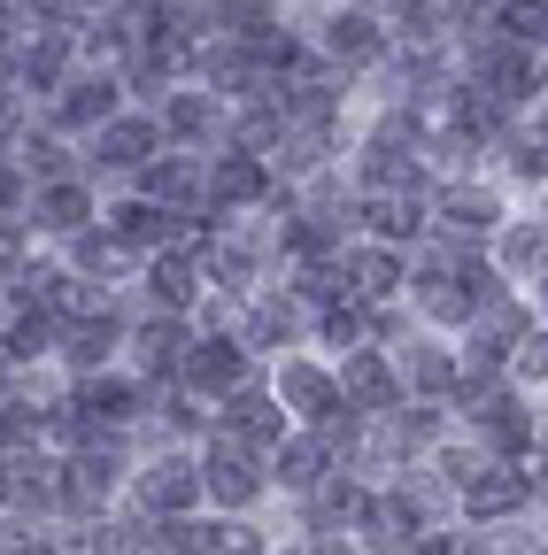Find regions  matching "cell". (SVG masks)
Segmentation results:
<instances>
[{
    "mask_svg": "<svg viewBox=\"0 0 548 555\" xmlns=\"http://www.w3.org/2000/svg\"><path fill=\"white\" fill-rule=\"evenodd\" d=\"M170 555H178V547H170Z\"/></svg>",
    "mask_w": 548,
    "mask_h": 555,
    "instance_id": "7bdbcfd3",
    "label": "cell"
},
{
    "mask_svg": "<svg viewBox=\"0 0 548 555\" xmlns=\"http://www.w3.org/2000/svg\"><path fill=\"white\" fill-rule=\"evenodd\" d=\"M9 131H16V101H9V93H0V139H9Z\"/></svg>",
    "mask_w": 548,
    "mask_h": 555,
    "instance_id": "f35d334b",
    "label": "cell"
},
{
    "mask_svg": "<svg viewBox=\"0 0 548 555\" xmlns=\"http://www.w3.org/2000/svg\"><path fill=\"white\" fill-rule=\"evenodd\" d=\"M178 371H186V386H201V393H232V386H240V347H232V339L186 347V356H178Z\"/></svg>",
    "mask_w": 548,
    "mask_h": 555,
    "instance_id": "277c9868",
    "label": "cell"
},
{
    "mask_svg": "<svg viewBox=\"0 0 548 555\" xmlns=\"http://www.w3.org/2000/svg\"><path fill=\"white\" fill-rule=\"evenodd\" d=\"M109 108H116V86L109 78H78V86H62V101H54L62 124H101Z\"/></svg>",
    "mask_w": 548,
    "mask_h": 555,
    "instance_id": "8fae6325",
    "label": "cell"
},
{
    "mask_svg": "<svg viewBox=\"0 0 548 555\" xmlns=\"http://www.w3.org/2000/svg\"><path fill=\"white\" fill-rule=\"evenodd\" d=\"M47 347V317H16L9 324V356H39Z\"/></svg>",
    "mask_w": 548,
    "mask_h": 555,
    "instance_id": "d6a6232c",
    "label": "cell"
},
{
    "mask_svg": "<svg viewBox=\"0 0 548 555\" xmlns=\"http://www.w3.org/2000/svg\"><path fill=\"white\" fill-rule=\"evenodd\" d=\"M16 555H54V547H16Z\"/></svg>",
    "mask_w": 548,
    "mask_h": 555,
    "instance_id": "b9f144b4",
    "label": "cell"
},
{
    "mask_svg": "<svg viewBox=\"0 0 548 555\" xmlns=\"http://www.w3.org/2000/svg\"><path fill=\"white\" fill-rule=\"evenodd\" d=\"M456 486H463V509H471V517H502V509L525 502V470H487V463H471Z\"/></svg>",
    "mask_w": 548,
    "mask_h": 555,
    "instance_id": "3957f363",
    "label": "cell"
},
{
    "mask_svg": "<svg viewBox=\"0 0 548 555\" xmlns=\"http://www.w3.org/2000/svg\"><path fill=\"white\" fill-rule=\"evenodd\" d=\"M518 363H525V378H548V332L525 339V356H518Z\"/></svg>",
    "mask_w": 548,
    "mask_h": 555,
    "instance_id": "d590c367",
    "label": "cell"
},
{
    "mask_svg": "<svg viewBox=\"0 0 548 555\" xmlns=\"http://www.w3.org/2000/svg\"><path fill=\"white\" fill-rule=\"evenodd\" d=\"M193 193H201V170H193V163H155V170H148V201L170 208V201H193Z\"/></svg>",
    "mask_w": 548,
    "mask_h": 555,
    "instance_id": "ffe728a7",
    "label": "cell"
},
{
    "mask_svg": "<svg viewBox=\"0 0 548 555\" xmlns=\"http://www.w3.org/2000/svg\"><path fill=\"white\" fill-rule=\"evenodd\" d=\"M170 131H178V139H209V131H217V108L201 101V93H178V101H170Z\"/></svg>",
    "mask_w": 548,
    "mask_h": 555,
    "instance_id": "d4e9b609",
    "label": "cell"
},
{
    "mask_svg": "<svg viewBox=\"0 0 548 555\" xmlns=\"http://www.w3.org/2000/svg\"><path fill=\"white\" fill-rule=\"evenodd\" d=\"M324 332H332V339H356V332H364V317H356V309H332V317H324Z\"/></svg>",
    "mask_w": 548,
    "mask_h": 555,
    "instance_id": "8d00e7d4",
    "label": "cell"
},
{
    "mask_svg": "<svg viewBox=\"0 0 548 555\" xmlns=\"http://www.w3.org/2000/svg\"><path fill=\"white\" fill-rule=\"evenodd\" d=\"M209 193H217V201H255V193H263V170H255V155H225V163L209 170Z\"/></svg>",
    "mask_w": 548,
    "mask_h": 555,
    "instance_id": "2e32d148",
    "label": "cell"
},
{
    "mask_svg": "<svg viewBox=\"0 0 548 555\" xmlns=\"http://www.w3.org/2000/svg\"><path fill=\"white\" fill-rule=\"evenodd\" d=\"M286 332H294V309L286 301H263L255 309V339H286Z\"/></svg>",
    "mask_w": 548,
    "mask_h": 555,
    "instance_id": "836d02e7",
    "label": "cell"
},
{
    "mask_svg": "<svg viewBox=\"0 0 548 555\" xmlns=\"http://www.w3.org/2000/svg\"><path fill=\"white\" fill-rule=\"evenodd\" d=\"M178 356H186V332H178L170 317L140 332V363H148V371H178Z\"/></svg>",
    "mask_w": 548,
    "mask_h": 555,
    "instance_id": "44dd1931",
    "label": "cell"
},
{
    "mask_svg": "<svg viewBox=\"0 0 548 555\" xmlns=\"http://www.w3.org/2000/svg\"><path fill=\"white\" fill-rule=\"evenodd\" d=\"M131 401H140L131 386H116V378H93L78 409H86V416H101V425H124V416H131Z\"/></svg>",
    "mask_w": 548,
    "mask_h": 555,
    "instance_id": "7402d4cb",
    "label": "cell"
},
{
    "mask_svg": "<svg viewBox=\"0 0 548 555\" xmlns=\"http://www.w3.org/2000/svg\"><path fill=\"white\" fill-rule=\"evenodd\" d=\"M409 378H418L425 393H448V386H456V371H448V356H433V347H418V356H409Z\"/></svg>",
    "mask_w": 548,
    "mask_h": 555,
    "instance_id": "f546056e",
    "label": "cell"
},
{
    "mask_svg": "<svg viewBox=\"0 0 548 555\" xmlns=\"http://www.w3.org/2000/svg\"><path fill=\"white\" fill-rule=\"evenodd\" d=\"M279 393H286V401H294L302 416H324V425H332V416H348V401H340V386H332L324 371H309V363H286Z\"/></svg>",
    "mask_w": 548,
    "mask_h": 555,
    "instance_id": "5b68a950",
    "label": "cell"
},
{
    "mask_svg": "<svg viewBox=\"0 0 548 555\" xmlns=\"http://www.w3.org/2000/svg\"><path fill=\"white\" fill-rule=\"evenodd\" d=\"M441 224H448L456 240H487V232H495V201H487V193H448V201H441Z\"/></svg>",
    "mask_w": 548,
    "mask_h": 555,
    "instance_id": "4fadbf2b",
    "label": "cell"
},
{
    "mask_svg": "<svg viewBox=\"0 0 548 555\" xmlns=\"http://www.w3.org/2000/svg\"><path fill=\"white\" fill-rule=\"evenodd\" d=\"M62 54H71V47H62L54 31H39L24 54H16V69H24V86H54L62 78Z\"/></svg>",
    "mask_w": 548,
    "mask_h": 555,
    "instance_id": "ac0fdd59",
    "label": "cell"
},
{
    "mask_svg": "<svg viewBox=\"0 0 548 555\" xmlns=\"http://www.w3.org/2000/svg\"><path fill=\"white\" fill-rule=\"evenodd\" d=\"M140 494H148V509H170V517H178V509H186V502L201 494V478H193L186 463H155V470H148V486H140Z\"/></svg>",
    "mask_w": 548,
    "mask_h": 555,
    "instance_id": "7c38bea8",
    "label": "cell"
},
{
    "mask_svg": "<svg viewBox=\"0 0 548 555\" xmlns=\"http://www.w3.org/2000/svg\"><path fill=\"white\" fill-rule=\"evenodd\" d=\"M479 425H487L502 448H518V440H525V416H518V401H479Z\"/></svg>",
    "mask_w": 548,
    "mask_h": 555,
    "instance_id": "f1b7e54d",
    "label": "cell"
},
{
    "mask_svg": "<svg viewBox=\"0 0 548 555\" xmlns=\"http://www.w3.org/2000/svg\"><path fill=\"white\" fill-rule=\"evenodd\" d=\"M109 347H116V317H86V324H71V363H109Z\"/></svg>",
    "mask_w": 548,
    "mask_h": 555,
    "instance_id": "d6986e66",
    "label": "cell"
},
{
    "mask_svg": "<svg viewBox=\"0 0 548 555\" xmlns=\"http://www.w3.org/2000/svg\"><path fill=\"white\" fill-rule=\"evenodd\" d=\"M324 47H332L340 62H371V54H379V24H371L364 9H348V16H332V31H324Z\"/></svg>",
    "mask_w": 548,
    "mask_h": 555,
    "instance_id": "5bb4252c",
    "label": "cell"
},
{
    "mask_svg": "<svg viewBox=\"0 0 548 555\" xmlns=\"http://www.w3.org/2000/svg\"><path fill=\"white\" fill-rule=\"evenodd\" d=\"M16 201H24V170L0 163V208H16Z\"/></svg>",
    "mask_w": 548,
    "mask_h": 555,
    "instance_id": "74e56055",
    "label": "cell"
},
{
    "mask_svg": "<svg viewBox=\"0 0 548 555\" xmlns=\"http://www.w3.org/2000/svg\"><path fill=\"white\" fill-rule=\"evenodd\" d=\"M471 78L487 86L495 101H533V93H540V62L525 54V39L502 31V39H479V47H471Z\"/></svg>",
    "mask_w": 548,
    "mask_h": 555,
    "instance_id": "6da1fadb",
    "label": "cell"
},
{
    "mask_svg": "<svg viewBox=\"0 0 548 555\" xmlns=\"http://www.w3.org/2000/svg\"><path fill=\"white\" fill-rule=\"evenodd\" d=\"M540 255H548V240H540V232H533V224H525V232H510V240H502V262H510V270H533V262H540Z\"/></svg>",
    "mask_w": 548,
    "mask_h": 555,
    "instance_id": "4dcf8cb0",
    "label": "cell"
},
{
    "mask_svg": "<svg viewBox=\"0 0 548 555\" xmlns=\"http://www.w3.org/2000/svg\"><path fill=\"white\" fill-rule=\"evenodd\" d=\"M93 217V201L71 185V178H47V201H39V224H54V232H78Z\"/></svg>",
    "mask_w": 548,
    "mask_h": 555,
    "instance_id": "9a60e30c",
    "label": "cell"
},
{
    "mask_svg": "<svg viewBox=\"0 0 548 555\" xmlns=\"http://www.w3.org/2000/svg\"><path fill=\"white\" fill-rule=\"evenodd\" d=\"M225 433L247 440V448H279V401H270V393H232Z\"/></svg>",
    "mask_w": 548,
    "mask_h": 555,
    "instance_id": "8992f818",
    "label": "cell"
},
{
    "mask_svg": "<svg viewBox=\"0 0 548 555\" xmlns=\"http://www.w3.org/2000/svg\"><path fill=\"white\" fill-rule=\"evenodd\" d=\"M155 301H163V309H186V301H193V262H186V255H163V262H155Z\"/></svg>",
    "mask_w": 548,
    "mask_h": 555,
    "instance_id": "603a6c76",
    "label": "cell"
},
{
    "mask_svg": "<svg viewBox=\"0 0 548 555\" xmlns=\"http://www.w3.org/2000/svg\"><path fill=\"white\" fill-rule=\"evenodd\" d=\"M340 270H348V278H356L364 294H394V286H402V262H394L386 247H371V255H348Z\"/></svg>",
    "mask_w": 548,
    "mask_h": 555,
    "instance_id": "e0dca14e",
    "label": "cell"
},
{
    "mask_svg": "<svg viewBox=\"0 0 548 555\" xmlns=\"http://www.w3.org/2000/svg\"><path fill=\"white\" fill-rule=\"evenodd\" d=\"M209 486H217V502H232V509H240V502H255V494H263V470H255V448L225 433V440L209 448Z\"/></svg>",
    "mask_w": 548,
    "mask_h": 555,
    "instance_id": "7a4b0ae2",
    "label": "cell"
},
{
    "mask_svg": "<svg viewBox=\"0 0 548 555\" xmlns=\"http://www.w3.org/2000/svg\"><path fill=\"white\" fill-rule=\"evenodd\" d=\"M31 170H39V178H62V170H71V155H62L54 139H39V147H31Z\"/></svg>",
    "mask_w": 548,
    "mask_h": 555,
    "instance_id": "e575fe53",
    "label": "cell"
},
{
    "mask_svg": "<svg viewBox=\"0 0 548 555\" xmlns=\"http://www.w3.org/2000/svg\"><path fill=\"white\" fill-rule=\"evenodd\" d=\"M109 478H116V463H109V455H78L71 470H62V502H71V509H101Z\"/></svg>",
    "mask_w": 548,
    "mask_h": 555,
    "instance_id": "30bf717a",
    "label": "cell"
},
{
    "mask_svg": "<svg viewBox=\"0 0 548 555\" xmlns=\"http://www.w3.org/2000/svg\"><path fill=\"white\" fill-rule=\"evenodd\" d=\"M510 155H518V163H510L518 178H548V124H525Z\"/></svg>",
    "mask_w": 548,
    "mask_h": 555,
    "instance_id": "4316f807",
    "label": "cell"
},
{
    "mask_svg": "<svg viewBox=\"0 0 548 555\" xmlns=\"http://www.w3.org/2000/svg\"><path fill=\"white\" fill-rule=\"evenodd\" d=\"M0 502H9V463H0Z\"/></svg>",
    "mask_w": 548,
    "mask_h": 555,
    "instance_id": "60d3db41",
    "label": "cell"
},
{
    "mask_svg": "<svg viewBox=\"0 0 548 555\" xmlns=\"http://www.w3.org/2000/svg\"><path fill=\"white\" fill-rule=\"evenodd\" d=\"M140 155H155V124H101V139H93V163L101 170H131Z\"/></svg>",
    "mask_w": 548,
    "mask_h": 555,
    "instance_id": "52a82bcc",
    "label": "cell"
},
{
    "mask_svg": "<svg viewBox=\"0 0 548 555\" xmlns=\"http://www.w3.org/2000/svg\"><path fill=\"white\" fill-rule=\"evenodd\" d=\"M371 224H379L386 240H409V232H418V201H409V193H386V201H371Z\"/></svg>",
    "mask_w": 548,
    "mask_h": 555,
    "instance_id": "484cf974",
    "label": "cell"
},
{
    "mask_svg": "<svg viewBox=\"0 0 548 555\" xmlns=\"http://www.w3.org/2000/svg\"><path fill=\"white\" fill-rule=\"evenodd\" d=\"M124 255H131L124 240H78V262H86V270H101V278H109V270H124Z\"/></svg>",
    "mask_w": 548,
    "mask_h": 555,
    "instance_id": "1f68e13d",
    "label": "cell"
},
{
    "mask_svg": "<svg viewBox=\"0 0 548 555\" xmlns=\"http://www.w3.org/2000/svg\"><path fill=\"white\" fill-rule=\"evenodd\" d=\"M170 224H178V217H170L163 201H131L124 217H116V240H124V247H170Z\"/></svg>",
    "mask_w": 548,
    "mask_h": 555,
    "instance_id": "ba28073f",
    "label": "cell"
},
{
    "mask_svg": "<svg viewBox=\"0 0 548 555\" xmlns=\"http://www.w3.org/2000/svg\"><path fill=\"white\" fill-rule=\"evenodd\" d=\"M340 401H356V409H386V401H394L386 363H379V356H356L348 371H340Z\"/></svg>",
    "mask_w": 548,
    "mask_h": 555,
    "instance_id": "9c48e42d",
    "label": "cell"
},
{
    "mask_svg": "<svg viewBox=\"0 0 548 555\" xmlns=\"http://www.w3.org/2000/svg\"><path fill=\"white\" fill-rule=\"evenodd\" d=\"M9 262H16V240H9V232H0V270H9Z\"/></svg>",
    "mask_w": 548,
    "mask_h": 555,
    "instance_id": "ab89813d",
    "label": "cell"
},
{
    "mask_svg": "<svg viewBox=\"0 0 548 555\" xmlns=\"http://www.w3.org/2000/svg\"><path fill=\"white\" fill-rule=\"evenodd\" d=\"M502 31H510V39H548V0H510V9H502Z\"/></svg>",
    "mask_w": 548,
    "mask_h": 555,
    "instance_id": "83f0119b",
    "label": "cell"
},
{
    "mask_svg": "<svg viewBox=\"0 0 548 555\" xmlns=\"http://www.w3.org/2000/svg\"><path fill=\"white\" fill-rule=\"evenodd\" d=\"M317 470H324V448L317 440H286L279 448V478L286 486H317Z\"/></svg>",
    "mask_w": 548,
    "mask_h": 555,
    "instance_id": "cb8c5ba5",
    "label": "cell"
}]
</instances>
